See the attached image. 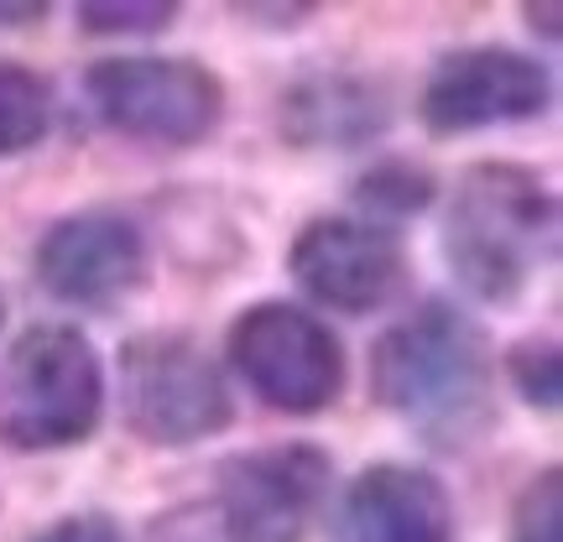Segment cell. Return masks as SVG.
Instances as JSON below:
<instances>
[{
  "label": "cell",
  "mask_w": 563,
  "mask_h": 542,
  "mask_svg": "<svg viewBox=\"0 0 563 542\" xmlns=\"http://www.w3.org/2000/svg\"><path fill=\"white\" fill-rule=\"evenodd\" d=\"M371 391L433 449H464L496 418L490 344L454 302H422L371 350Z\"/></svg>",
  "instance_id": "cell-1"
},
{
  "label": "cell",
  "mask_w": 563,
  "mask_h": 542,
  "mask_svg": "<svg viewBox=\"0 0 563 542\" xmlns=\"http://www.w3.org/2000/svg\"><path fill=\"white\" fill-rule=\"evenodd\" d=\"M559 241V203L532 167L475 162L454 182L443 256L454 277L485 302H511Z\"/></svg>",
  "instance_id": "cell-2"
},
{
  "label": "cell",
  "mask_w": 563,
  "mask_h": 542,
  "mask_svg": "<svg viewBox=\"0 0 563 542\" xmlns=\"http://www.w3.org/2000/svg\"><path fill=\"white\" fill-rule=\"evenodd\" d=\"M104 370L68 323H37L0 355V443L16 454L74 449L100 428Z\"/></svg>",
  "instance_id": "cell-3"
},
{
  "label": "cell",
  "mask_w": 563,
  "mask_h": 542,
  "mask_svg": "<svg viewBox=\"0 0 563 542\" xmlns=\"http://www.w3.org/2000/svg\"><path fill=\"white\" fill-rule=\"evenodd\" d=\"M121 412L146 443H199L230 428V386L188 334H136L121 350Z\"/></svg>",
  "instance_id": "cell-4"
},
{
  "label": "cell",
  "mask_w": 563,
  "mask_h": 542,
  "mask_svg": "<svg viewBox=\"0 0 563 542\" xmlns=\"http://www.w3.org/2000/svg\"><path fill=\"white\" fill-rule=\"evenodd\" d=\"M230 365L266 407L313 418L344 391V350L329 323L292 302H256L230 323Z\"/></svg>",
  "instance_id": "cell-5"
},
{
  "label": "cell",
  "mask_w": 563,
  "mask_h": 542,
  "mask_svg": "<svg viewBox=\"0 0 563 542\" xmlns=\"http://www.w3.org/2000/svg\"><path fill=\"white\" fill-rule=\"evenodd\" d=\"M84 89L110 131L152 146H194L224 115L220 79L194 58H104Z\"/></svg>",
  "instance_id": "cell-6"
},
{
  "label": "cell",
  "mask_w": 563,
  "mask_h": 542,
  "mask_svg": "<svg viewBox=\"0 0 563 542\" xmlns=\"http://www.w3.org/2000/svg\"><path fill=\"white\" fill-rule=\"evenodd\" d=\"M334 464L313 443H277L220 469L214 527L224 542H302L329 496Z\"/></svg>",
  "instance_id": "cell-7"
},
{
  "label": "cell",
  "mask_w": 563,
  "mask_h": 542,
  "mask_svg": "<svg viewBox=\"0 0 563 542\" xmlns=\"http://www.w3.org/2000/svg\"><path fill=\"white\" fill-rule=\"evenodd\" d=\"M418 110L433 136L532 121L548 110V68L511 47H464L428 74Z\"/></svg>",
  "instance_id": "cell-8"
},
{
  "label": "cell",
  "mask_w": 563,
  "mask_h": 542,
  "mask_svg": "<svg viewBox=\"0 0 563 542\" xmlns=\"http://www.w3.org/2000/svg\"><path fill=\"white\" fill-rule=\"evenodd\" d=\"M287 266L308 298L340 313H371L407 281L402 241L371 220H308L287 251Z\"/></svg>",
  "instance_id": "cell-9"
},
{
  "label": "cell",
  "mask_w": 563,
  "mask_h": 542,
  "mask_svg": "<svg viewBox=\"0 0 563 542\" xmlns=\"http://www.w3.org/2000/svg\"><path fill=\"white\" fill-rule=\"evenodd\" d=\"M146 277V241L115 209H84L37 245V281L68 308H110Z\"/></svg>",
  "instance_id": "cell-10"
},
{
  "label": "cell",
  "mask_w": 563,
  "mask_h": 542,
  "mask_svg": "<svg viewBox=\"0 0 563 542\" xmlns=\"http://www.w3.org/2000/svg\"><path fill=\"white\" fill-rule=\"evenodd\" d=\"M334 542H454V501L428 469L371 464L344 490Z\"/></svg>",
  "instance_id": "cell-11"
},
{
  "label": "cell",
  "mask_w": 563,
  "mask_h": 542,
  "mask_svg": "<svg viewBox=\"0 0 563 542\" xmlns=\"http://www.w3.org/2000/svg\"><path fill=\"white\" fill-rule=\"evenodd\" d=\"M386 125V104L376 89L355 79H308L282 100V131L302 146H355Z\"/></svg>",
  "instance_id": "cell-12"
},
{
  "label": "cell",
  "mask_w": 563,
  "mask_h": 542,
  "mask_svg": "<svg viewBox=\"0 0 563 542\" xmlns=\"http://www.w3.org/2000/svg\"><path fill=\"white\" fill-rule=\"evenodd\" d=\"M47 121H53L47 84L21 63H0V157L37 146L47 136Z\"/></svg>",
  "instance_id": "cell-13"
},
{
  "label": "cell",
  "mask_w": 563,
  "mask_h": 542,
  "mask_svg": "<svg viewBox=\"0 0 563 542\" xmlns=\"http://www.w3.org/2000/svg\"><path fill=\"white\" fill-rule=\"evenodd\" d=\"M506 542H563V480L559 469L532 475L522 501L511 511V538Z\"/></svg>",
  "instance_id": "cell-14"
},
{
  "label": "cell",
  "mask_w": 563,
  "mask_h": 542,
  "mask_svg": "<svg viewBox=\"0 0 563 542\" xmlns=\"http://www.w3.org/2000/svg\"><path fill=\"white\" fill-rule=\"evenodd\" d=\"M506 370H511V386H517L532 407H543V412H553V407H559L563 361H559V344H553V340L517 344V350H511V361H506Z\"/></svg>",
  "instance_id": "cell-15"
},
{
  "label": "cell",
  "mask_w": 563,
  "mask_h": 542,
  "mask_svg": "<svg viewBox=\"0 0 563 542\" xmlns=\"http://www.w3.org/2000/svg\"><path fill=\"white\" fill-rule=\"evenodd\" d=\"M433 199V178L422 167L407 162H386L376 173L361 178V203L365 209H386V214H418L422 203Z\"/></svg>",
  "instance_id": "cell-16"
},
{
  "label": "cell",
  "mask_w": 563,
  "mask_h": 542,
  "mask_svg": "<svg viewBox=\"0 0 563 542\" xmlns=\"http://www.w3.org/2000/svg\"><path fill=\"white\" fill-rule=\"evenodd\" d=\"M178 16V5H167V0H125V5H79V21L89 32H162V26H173Z\"/></svg>",
  "instance_id": "cell-17"
},
{
  "label": "cell",
  "mask_w": 563,
  "mask_h": 542,
  "mask_svg": "<svg viewBox=\"0 0 563 542\" xmlns=\"http://www.w3.org/2000/svg\"><path fill=\"white\" fill-rule=\"evenodd\" d=\"M26 542H121V527L100 517V511H84V517H63V522H53L47 532Z\"/></svg>",
  "instance_id": "cell-18"
},
{
  "label": "cell",
  "mask_w": 563,
  "mask_h": 542,
  "mask_svg": "<svg viewBox=\"0 0 563 542\" xmlns=\"http://www.w3.org/2000/svg\"><path fill=\"white\" fill-rule=\"evenodd\" d=\"M0 16H26V21H37L42 5H0Z\"/></svg>",
  "instance_id": "cell-19"
}]
</instances>
